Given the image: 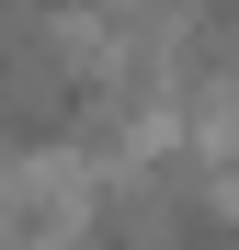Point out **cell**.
Wrapping results in <instances>:
<instances>
[{
  "instance_id": "cell-2",
  "label": "cell",
  "mask_w": 239,
  "mask_h": 250,
  "mask_svg": "<svg viewBox=\"0 0 239 250\" xmlns=\"http://www.w3.org/2000/svg\"><path fill=\"white\" fill-rule=\"evenodd\" d=\"M194 34H205L217 57H239V0H194Z\"/></svg>"
},
{
  "instance_id": "cell-1",
  "label": "cell",
  "mask_w": 239,
  "mask_h": 250,
  "mask_svg": "<svg viewBox=\"0 0 239 250\" xmlns=\"http://www.w3.org/2000/svg\"><path fill=\"white\" fill-rule=\"evenodd\" d=\"M103 250H239V216L205 193V182H182V171H148L103 205Z\"/></svg>"
}]
</instances>
